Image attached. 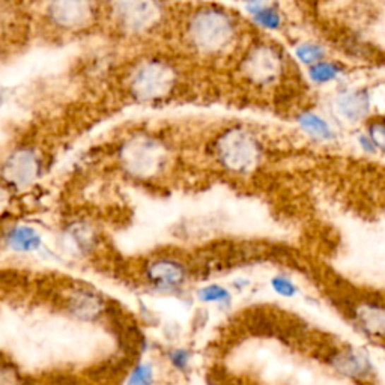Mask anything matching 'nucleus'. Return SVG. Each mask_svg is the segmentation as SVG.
<instances>
[{"label": "nucleus", "mask_w": 385, "mask_h": 385, "mask_svg": "<svg viewBox=\"0 0 385 385\" xmlns=\"http://www.w3.org/2000/svg\"><path fill=\"white\" fill-rule=\"evenodd\" d=\"M193 268L181 256L161 254L149 259L145 268V277L149 285L160 290H179L189 285Z\"/></svg>", "instance_id": "obj_3"}, {"label": "nucleus", "mask_w": 385, "mask_h": 385, "mask_svg": "<svg viewBox=\"0 0 385 385\" xmlns=\"http://www.w3.org/2000/svg\"><path fill=\"white\" fill-rule=\"evenodd\" d=\"M300 125L304 128V131L316 138L330 140L333 137V131L328 124L313 113H304L300 116Z\"/></svg>", "instance_id": "obj_15"}, {"label": "nucleus", "mask_w": 385, "mask_h": 385, "mask_svg": "<svg viewBox=\"0 0 385 385\" xmlns=\"http://www.w3.org/2000/svg\"><path fill=\"white\" fill-rule=\"evenodd\" d=\"M280 69H282V61L271 47H258L246 61L247 76L258 83H268L274 80Z\"/></svg>", "instance_id": "obj_9"}, {"label": "nucleus", "mask_w": 385, "mask_h": 385, "mask_svg": "<svg viewBox=\"0 0 385 385\" xmlns=\"http://www.w3.org/2000/svg\"><path fill=\"white\" fill-rule=\"evenodd\" d=\"M8 241L13 249L21 251H30L40 247L41 238L37 232L30 227H17L14 232H11Z\"/></svg>", "instance_id": "obj_13"}, {"label": "nucleus", "mask_w": 385, "mask_h": 385, "mask_svg": "<svg viewBox=\"0 0 385 385\" xmlns=\"http://www.w3.org/2000/svg\"><path fill=\"white\" fill-rule=\"evenodd\" d=\"M197 300L205 302V304H220L229 307L232 302V294L225 286L206 285L197 290Z\"/></svg>", "instance_id": "obj_14"}, {"label": "nucleus", "mask_w": 385, "mask_h": 385, "mask_svg": "<svg viewBox=\"0 0 385 385\" xmlns=\"http://www.w3.org/2000/svg\"><path fill=\"white\" fill-rule=\"evenodd\" d=\"M174 83L172 68L162 62H149L138 69L133 80V92L140 100H155L167 95Z\"/></svg>", "instance_id": "obj_6"}, {"label": "nucleus", "mask_w": 385, "mask_h": 385, "mask_svg": "<svg viewBox=\"0 0 385 385\" xmlns=\"http://www.w3.org/2000/svg\"><path fill=\"white\" fill-rule=\"evenodd\" d=\"M153 384H154V369L149 363H145L134 367L126 385H153Z\"/></svg>", "instance_id": "obj_18"}, {"label": "nucleus", "mask_w": 385, "mask_h": 385, "mask_svg": "<svg viewBox=\"0 0 385 385\" xmlns=\"http://www.w3.org/2000/svg\"><path fill=\"white\" fill-rule=\"evenodd\" d=\"M254 18H256V21L259 23V25H262L263 28H268V29H277L280 25L278 14L276 13V11L268 9V8H262L259 11H256Z\"/></svg>", "instance_id": "obj_20"}, {"label": "nucleus", "mask_w": 385, "mask_h": 385, "mask_svg": "<svg viewBox=\"0 0 385 385\" xmlns=\"http://www.w3.org/2000/svg\"><path fill=\"white\" fill-rule=\"evenodd\" d=\"M169 358L172 366L178 370H186L190 366V354L185 349H174V351L170 353Z\"/></svg>", "instance_id": "obj_22"}, {"label": "nucleus", "mask_w": 385, "mask_h": 385, "mask_svg": "<svg viewBox=\"0 0 385 385\" xmlns=\"http://www.w3.org/2000/svg\"><path fill=\"white\" fill-rule=\"evenodd\" d=\"M271 288L276 294L283 298H294L298 294V286L288 276L278 274L271 278Z\"/></svg>", "instance_id": "obj_16"}, {"label": "nucleus", "mask_w": 385, "mask_h": 385, "mask_svg": "<svg viewBox=\"0 0 385 385\" xmlns=\"http://www.w3.org/2000/svg\"><path fill=\"white\" fill-rule=\"evenodd\" d=\"M369 138L377 149L385 153V122H373L369 126Z\"/></svg>", "instance_id": "obj_21"}, {"label": "nucleus", "mask_w": 385, "mask_h": 385, "mask_svg": "<svg viewBox=\"0 0 385 385\" xmlns=\"http://www.w3.org/2000/svg\"><path fill=\"white\" fill-rule=\"evenodd\" d=\"M349 318L370 339L385 340V298L375 295L355 297L348 302Z\"/></svg>", "instance_id": "obj_5"}, {"label": "nucleus", "mask_w": 385, "mask_h": 385, "mask_svg": "<svg viewBox=\"0 0 385 385\" xmlns=\"http://www.w3.org/2000/svg\"><path fill=\"white\" fill-rule=\"evenodd\" d=\"M326 360L333 370L354 381H367L372 373L369 358L351 346L334 348Z\"/></svg>", "instance_id": "obj_7"}, {"label": "nucleus", "mask_w": 385, "mask_h": 385, "mask_svg": "<svg viewBox=\"0 0 385 385\" xmlns=\"http://www.w3.org/2000/svg\"><path fill=\"white\" fill-rule=\"evenodd\" d=\"M262 149L256 137L242 128H232L218 138L217 158L227 172L251 173L259 166Z\"/></svg>", "instance_id": "obj_1"}, {"label": "nucleus", "mask_w": 385, "mask_h": 385, "mask_svg": "<svg viewBox=\"0 0 385 385\" xmlns=\"http://www.w3.org/2000/svg\"><path fill=\"white\" fill-rule=\"evenodd\" d=\"M50 17L62 26H80L90 17L89 0H52L49 6Z\"/></svg>", "instance_id": "obj_11"}, {"label": "nucleus", "mask_w": 385, "mask_h": 385, "mask_svg": "<svg viewBox=\"0 0 385 385\" xmlns=\"http://www.w3.org/2000/svg\"><path fill=\"white\" fill-rule=\"evenodd\" d=\"M116 9L121 21L133 30L149 28L160 16V6L155 0H118Z\"/></svg>", "instance_id": "obj_8"}, {"label": "nucleus", "mask_w": 385, "mask_h": 385, "mask_svg": "<svg viewBox=\"0 0 385 385\" xmlns=\"http://www.w3.org/2000/svg\"><path fill=\"white\" fill-rule=\"evenodd\" d=\"M337 109L349 121L365 118L369 112V97L365 90H346L337 98Z\"/></svg>", "instance_id": "obj_12"}, {"label": "nucleus", "mask_w": 385, "mask_h": 385, "mask_svg": "<svg viewBox=\"0 0 385 385\" xmlns=\"http://www.w3.org/2000/svg\"><path fill=\"white\" fill-rule=\"evenodd\" d=\"M233 26L220 11H201L191 21V38L203 52H218L232 41Z\"/></svg>", "instance_id": "obj_2"}, {"label": "nucleus", "mask_w": 385, "mask_h": 385, "mask_svg": "<svg viewBox=\"0 0 385 385\" xmlns=\"http://www.w3.org/2000/svg\"><path fill=\"white\" fill-rule=\"evenodd\" d=\"M122 161L125 169L134 177L148 178L157 174L165 166L166 153L155 140L142 137L125 145Z\"/></svg>", "instance_id": "obj_4"}, {"label": "nucleus", "mask_w": 385, "mask_h": 385, "mask_svg": "<svg viewBox=\"0 0 385 385\" xmlns=\"http://www.w3.org/2000/svg\"><path fill=\"white\" fill-rule=\"evenodd\" d=\"M38 158L29 149L17 150L9 157L2 169L4 178L16 185H25L35 179L38 174Z\"/></svg>", "instance_id": "obj_10"}, {"label": "nucleus", "mask_w": 385, "mask_h": 385, "mask_svg": "<svg viewBox=\"0 0 385 385\" xmlns=\"http://www.w3.org/2000/svg\"><path fill=\"white\" fill-rule=\"evenodd\" d=\"M297 56L301 62L304 64H313L318 62L324 57V50L319 45L314 44H302L297 49Z\"/></svg>", "instance_id": "obj_19"}, {"label": "nucleus", "mask_w": 385, "mask_h": 385, "mask_svg": "<svg viewBox=\"0 0 385 385\" xmlns=\"http://www.w3.org/2000/svg\"><path fill=\"white\" fill-rule=\"evenodd\" d=\"M340 69L337 68L334 64H326V62H318L310 69V77L312 80L316 81V83H325V81L334 80L339 76Z\"/></svg>", "instance_id": "obj_17"}]
</instances>
